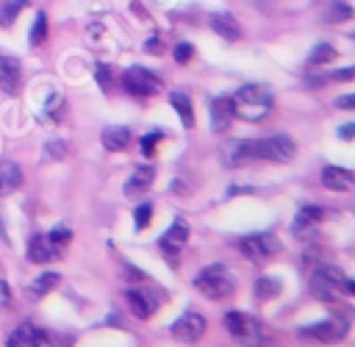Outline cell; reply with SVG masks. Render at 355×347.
Segmentation results:
<instances>
[{"mask_svg": "<svg viewBox=\"0 0 355 347\" xmlns=\"http://www.w3.org/2000/svg\"><path fill=\"white\" fill-rule=\"evenodd\" d=\"M205 328H208V322H205L202 314H197V311H186V314H180V316L169 325V333H172L178 341L191 344V341H200V339L205 336Z\"/></svg>", "mask_w": 355, "mask_h": 347, "instance_id": "8", "label": "cell"}, {"mask_svg": "<svg viewBox=\"0 0 355 347\" xmlns=\"http://www.w3.org/2000/svg\"><path fill=\"white\" fill-rule=\"evenodd\" d=\"M333 58H336V47H333V44H327V42H319V44L311 50L308 64H311V67H322V64H330Z\"/></svg>", "mask_w": 355, "mask_h": 347, "instance_id": "26", "label": "cell"}, {"mask_svg": "<svg viewBox=\"0 0 355 347\" xmlns=\"http://www.w3.org/2000/svg\"><path fill=\"white\" fill-rule=\"evenodd\" d=\"M194 289L200 291V294H205L208 300H225V297H230L233 294V289H236V278H233V272L225 266V264H208V266H202L197 275H194Z\"/></svg>", "mask_w": 355, "mask_h": 347, "instance_id": "2", "label": "cell"}, {"mask_svg": "<svg viewBox=\"0 0 355 347\" xmlns=\"http://www.w3.org/2000/svg\"><path fill=\"white\" fill-rule=\"evenodd\" d=\"M100 142H103L105 150L119 153V150H125V147L130 144V130H128L125 125H108V128H103Z\"/></svg>", "mask_w": 355, "mask_h": 347, "instance_id": "17", "label": "cell"}, {"mask_svg": "<svg viewBox=\"0 0 355 347\" xmlns=\"http://www.w3.org/2000/svg\"><path fill=\"white\" fill-rule=\"evenodd\" d=\"M313 278H319L322 283H327V286H330L333 291H338V294L344 291V280H347V275H344L336 264H319L316 272H313Z\"/></svg>", "mask_w": 355, "mask_h": 347, "instance_id": "21", "label": "cell"}, {"mask_svg": "<svg viewBox=\"0 0 355 347\" xmlns=\"http://www.w3.org/2000/svg\"><path fill=\"white\" fill-rule=\"evenodd\" d=\"M161 50V39H147V53H158Z\"/></svg>", "mask_w": 355, "mask_h": 347, "instance_id": "42", "label": "cell"}, {"mask_svg": "<svg viewBox=\"0 0 355 347\" xmlns=\"http://www.w3.org/2000/svg\"><path fill=\"white\" fill-rule=\"evenodd\" d=\"M186 242H189V222H186V219H175V222L166 228V233L158 239L161 250L169 253V255H178V250H180Z\"/></svg>", "mask_w": 355, "mask_h": 347, "instance_id": "11", "label": "cell"}, {"mask_svg": "<svg viewBox=\"0 0 355 347\" xmlns=\"http://www.w3.org/2000/svg\"><path fill=\"white\" fill-rule=\"evenodd\" d=\"M294 153H297V144L286 133H272L266 139H255V158H261V161L286 164L294 158Z\"/></svg>", "mask_w": 355, "mask_h": 347, "instance_id": "5", "label": "cell"}, {"mask_svg": "<svg viewBox=\"0 0 355 347\" xmlns=\"http://www.w3.org/2000/svg\"><path fill=\"white\" fill-rule=\"evenodd\" d=\"M58 255H61V247L53 244L47 236H33L28 242V261H33V264H47Z\"/></svg>", "mask_w": 355, "mask_h": 347, "instance_id": "14", "label": "cell"}, {"mask_svg": "<svg viewBox=\"0 0 355 347\" xmlns=\"http://www.w3.org/2000/svg\"><path fill=\"white\" fill-rule=\"evenodd\" d=\"M189 58H191V44H189V42L175 44V61H178V64H186Z\"/></svg>", "mask_w": 355, "mask_h": 347, "instance_id": "37", "label": "cell"}, {"mask_svg": "<svg viewBox=\"0 0 355 347\" xmlns=\"http://www.w3.org/2000/svg\"><path fill=\"white\" fill-rule=\"evenodd\" d=\"M230 100H233L236 117H244L247 122H258L272 108V89L263 83H244L236 89Z\"/></svg>", "mask_w": 355, "mask_h": 347, "instance_id": "1", "label": "cell"}, {"mask_svg": "<svg viewBox=\"0 0 355 347\" xmlns=\"http://www.w3.org/2000/svg\"><path fill=\"white\" fill-rule=\"evenodd\" d=\"M11 303V289L6 286V280H0V308H6Z\"/></svg>", "mask_w": 355, "mask_h": 347, "instance_id": "41", "label": "cell"}, {"mask_svg": "<svg viewBox=\"0 0 355 347\" xmlns=\"http://www.w3.org/2000/svg\"><path fill=\"white\" fill-rule=\"evenodd\" d=\"M47 239H50L53 244H58V247H61V244H67V242L72 239V230H69L67 225H58V228H53V230L47 233Z\"/></svg>", "mask_w": 355, "mask_h": 347, "instance_id": "36", "label": "cell"}, {"mask_svg": "<svg viewBox=\"0 0 355 347\" xmlns=\"http://www.w3.org/2000/svg\"><path fill=\"white\" fill-rule=\"evenodd\" d=\"M236 111H233V100L230 97H214L211 100V130L214 133H222L230 128Z\"/></svg>", "mask_w": 355, "mask_h": 347, "instance_id": "12", "label": "cell"}, {"mask_svg": "<svg viewBox=\"0 0 355 347\" xmlns=\"http://www.w3.org/2000/svg\"><path fill=\"white\" fill-rule=\"evenodd\" d=\"M222 325L241 344H250V347H261L263 344V328H261V322L255 316L244 314V311H227L222 316Z\"/></svg>", "mask_w": 355, "mask_h": 347, "instance_id": "3", "label": "cell"}, {"mask_svg": "<svg viewBox=\"0 0 355 347\" xmlns=\"http://www.w3.org/2000/svg\"><path fill=\"white\" fill-rule=\"evenodd\" d=\"M58 280H61V275H58V272H42V275H36V278H33L31 291H33L36 297H44V294H50V291L58 286Z\"/></svg>", "mask_w": 355, "mask_h": 347, "instance_id": "24", "label": "cell"}, {"mask_svg": "<svg viewBox=\"0 0 355 347\" xmlns=\"http://www.w3.org/2000/svg\"><path fill=\"white\" fill-rule=\"evenodd\" d=\"M122 89L133 97H153L155 92H161V78L144 67H128L122 72Z\"/></svg>", "mask_w": 355, "mask_h": 347, "instance_id": "6", "label": "cell"}, {"mask_svg": "<svg viewBox=\"0 0 355 347\" xmlns=\"http://www.w3.org/2000/svg\"><path fill=\"white\" fill-rule=\"evenodd\" d=\"M311 294L316 297V300H322V303H336L338 300V291H333L327 283H322L319 278H311Z\"/></svg>", "mask_w": 355, "mask_h": 347, "instance_id": "28", "label": "cell"}, {"mask_svg": "<svg viewBox=\"0 0 355 347\" xmlns=\"http://www.w3.org/2000/svg\"><path fill=\"white\" fill-rule=\"evenodd\" d=\"M333 103H336V108H349V111H355V94H341V97H336Z\"/></svg>", "mask_w": 355, "mask_h": 347, "instance_id": "38", "label": "cell"}, {"mask_svg": "<svg viewBox=\"0 0 355 347\" xmlns=\"http://www.w3.org/2000/svg\"><path fill=\"white\" fill-rule=\"evenodd\" d=\"M352 78H355V64H352V67H341V69H333V72H327V75L316 78V81H313V86H319V83H327V81H336V83H341V81H352Z\"/></svg>", "mask_w": 355, "mask_h": 347, "instance_id": "32", "label": "cell"}, {"mask_svg": "<svg viewBox=\"0 0 355 347\" xmlns=\"http://www.w3.org/2000/svg\"><path fill=\"white\" fill-rule=\"evenodd\" d=\"M97 83L103 89H111V78H108V67H97Z\"/></svg>", "mask_w": 355, "mask_h": 347, "instance_id": "40", "label": "cell"}, {"mask_svg": "<svg viewBox=\"0 0 355 347\" xmlns=\"http://www.w3.org/2000/svg\"><path fill=\"white\" fill-rule=\"evenodd\" d=\"M150 219H153V203H139L133 208V225H136V230H144L150 225Z\"/></svg>", "mask_w": 355, "mask_h": 347, "instance_id": "31", "label": "cell"}, {"mask_svg": "<svg viewBox=\"0 0 355 347\" xmlns=\"http://www.w3.org/2000/svg\"><path fill=\"white\" fill-rule=\"evenodd\" d=\"M283 291V283L275 278V275H261L258 280H255V294L261 297V300H272V297H277Z\"/></svg>", "mask_w": 355, "mask_h": 347, "instance_id": "23", "label": "cell"}, {"mask_svg": "<svg viewBox=\"0 0 355 347\" xmlns=\"http://www.w3.org/2000/svg\"><path fill=\"white\" fill-rule=\"evenodd\" d=\"M164 139V133L161 130H150V133H144L141 136V153L144 155H153V150H155V144Z\"/></svg>", "mask_w": 355, "mask_h": 347, "instance_id": "35", "label": "cell"}, {"mask_svg": "<svg viewBox=\"0 0 355 347\" xmlns=\"http://www.w3.org/2000/svg\"><path fill=\"white\" fill-rule=\"evenodd\" d=\"M22 186V169L14 161H0V194H11Z\"/></svg>", "mask_w": 355, "mask_h": 347, "instance_id": "20", "label": "cell"}, {"mask_svg": "<svg viewBox=\"0 0 355 347\" xmlns=\"http://www.w3.org/2000/svg\"><path fill=\"white\" fill-rule=\"evenodd\" d=\"M349 17H352V8H349L347 3L333 0V3L327 6V19H330V22H344V19H349Z\"/></svg>", "mask_w": 355, "mask_h": 347, "instance_id": "33", "label": "cell"}, {"mask_svg": "<svg viewBox=\"0 0 355 347\" xmlns=\"http://www.w3.org/2000/svg\"><path fill=\"white\" fill-rule=\"evenodd\" d=\"M44 36H47V17L39 11V14H36V19H33V25H31L28 39H31V44H42V42H44Z\"/></svg>", "mask_w": 355, "mask_h": 347, "instance_id": "30", "label": "cell"}, {"mask_svg": "<svg viewBox=\"0 0 355 347\" xmlns=\"http://www.w3.org/2000/svg\"><path fill=\"white\" fill-rule=\"evenodd\" d=\"M153 180H155V167L141 164V167H136V169H133V175L128 178V183H125V194L147 192V189L153 186Z\"/></svg>", "mask_w": 355, "mask_h": 347, "instance_id": "19", "label": "cell"}, {"mask_svg": "<svg viewBox=\"0 0 355 347\" xmlns=\"http://www.w3.org/2000/svg\"><path fill=\"white\" fill-rule=\"evenodd\" d=\"M31 333H33V322H19L8 339H6V347H28L31 344Z\"/></svg>", "mask_w": 355, "mask_h": 347, "instance_id": "25", "label": "cell"}, {"mask_svg": "<svg viewBox=\"0 0 355 347\" xmlns=\"http://www.w3.org/2000/svg\"><path fill=\"white\" fill-rule=\"evenodd\" d=\"M239 250H241L244 258L261 264V261H266V258L280 253V239L275 233H250V236H244L239 242Z\"/></svg>", "mask_w": 355, "mask_h": 347, "instance_id": "7", "label": "cell"}, {"mask_svg": "<svg viewBox=\"0 0 355 347\" xmlns=\"http://www.w3.org/2000/svg\"><path fill=\"white\" fill-rule=\"evenodd\" d=\"M28 6V0H6L3 6H0V28H8L17 17H19V11Z\"/></svg>", "mask_w": 355, "mask_h": 347, "instance_id": "27", "label": "cell"}, {"mask_svg": "<svg viewBox=\"0 0 355 347\" xmlns=\"http://www.w3.org/2000/svg\"><path fill=\"white\" fill-rule=\"evenodd\" d=\"M338 139H344V142L355 139V122H344V125L338 128Z\"/></svg>", "mask_w": 355, "mask_h": 347, "instance_id": "39", "label": "cell"}, {"mask_svg": "<svg viewBox=\"0 0 355 347\" xmlns=\"http://www.w3.org/2000/svg\"><path fill=\"white\" fill-rule=\"evenodd\" d=\"M169 103H172V108L178 111L183 128H194V108H191L189 94H186V92H172V94H169Z\"/></svg>", "mask_w": 355, "mask_h": 347, "instance_id": "22", "label": "cell"}, {"mask_svg": "<svg viewBox=\"0 0 355 347\" xmlns=\"http://www.w3.org/2000/svg\"><path fill=\"white\" fill-rule=\"evenodd\" d=\"M344 291H347V294H355V280H352V278L344 280Z\"/></svg>", "mask_w": 355, "mask_h": 347, "instance_id": "43", "label": "cell"}, {"mask_svg": "<svg viewBox=\"0 0 355 347\" xmlns=\"http://www.w3.org/2000/svg\"><path fill=\"white\" fill-rule=\"evenodd\" d=\"M22 83V69H19V61L0 53V89L3 92H17Z\"/></svg>", "mask_w": 355, "mask_h": 347, "instance_id": "15", "label": "cell"}, {"mask_svg": "<svg viewBox=\"0 0 355 347\" xmlns=\"http://www.w3.org/2000/svg\"><path fill=\"white\" fill-rule=\"evenodd\" d=\"M349 36H352V39H355V31H352V33H349Z\"/></svg>", "mask_w": 355, "mask_h": 347, "instance_id": "44", "label": "cell"}, {"mask_svg": "<svg viewBox=\"0 0 355 347\" xmlns=\"http://www.w3.org/2000/svg\"><path fill=\"white\" fill-rule=\"evenodd\" d=\"M319 219H322V208H319V205H302V208L297 211L294 222H291V233H294L297 239H308V236L316 230Z\"/></svg>", "mask_w": 355, "mask_h": 347, "instance_id": "10", "label": "cell"}, {"mask_svg": "<svg viewBox=\"0 0 355 347\" xmlns=\"http://www.w3.org/2000/svg\"><path fill=\"white\" fill-rule=\"evenodd\" d=\"M125 300H128V308L136 319H150L158 308V300L150 289H128L125 291Z\"/></svg>", "mask_w": 355, "mask_h": 347, "instance_id": "9", "label": "cell"}, {"mask_svg": "<svg viewBox=\"0 0 355 347\" xmlns=\"http://www.w3.org/2000/svg\"><path fill=\"white\" fill-rule=\"evenodd\" d=\"M44 155H47L50 161H61V158L67 155V144H64L61 139H50V142L44 144Z\"/></svg>", "mask_w": 355, "mask_h": 347, "instance_id": "34", "label": "cell"}, {"mask_svg": "<svg viewBox=\"0 0 355 347\" xmlns=\"http://www.w3.org/2000/svg\"><path fill=\"white\" fill-rule=\"evenodd\" d=\"M352 183H355V175H352L349 169H344V167L327 164V167L322 169V186H324V189L347 192V189H352Z\"/></svg>", "mask_w": 355, "mask_h": 347, "instance_id": "13", "label": "cell"}, {"mask_svg": "<svg viewBox=\"0 0 355 347\" xmlns=\"http://www.w3.org/2000/svg\"><path fill=\"white\" fill-rule=\"evenodd\" d=\"M347 333H349L347 316H324V319H319V322L305 325V328L297 330L300 339L319 341V344H336V341H341Z\"/></svg>", "mask_w": 355, "mask_h": 347, "instance_id": "4", "label": "cell"}, {"mask_svg": "<svg viewBox=\"0 0 355 347\" xmlns=\"http://www.w3.org/2000/svg\"><path fill=\"white\" fill-rule=\"evenodd\" d=\"M211 28H214V33H219L225 42H236V39L241 36V25H239L236 17L227 14V11L211 14Z\"/></svg>", "mask_w": 355, "mask_h": 347, "instance_id": "16", "label": "cell"}, {"mask_svg": "<svg viewBox=\"0 0 355 347\" xmlns=\"http://www.w3.org/2000/svg\"><path fill=\"white\" fill-rule=\"evenodd\" d=\"M28 347H58V339L53 330H44V328H33L31 333V344Z\"/></svg>", "mask_w": 355, "mask_h": 347, "instance_id": "29", "label": "cell"}, {"mask_svg": "<svg viewBox=\"0 0 355 347\" xmlns=\"http://www.w3.org/2000/svg\"><path fill=\"white\" fill-rule=\"evenodd\" d=\"M225 161H227L230 167H239V164L255 161V139L230 142V144H227V150H225Z\"/></svg>", "mask_w": 355, "mask_h": 347, "instance_id": "18", "label": "cell"}]
</instances>
